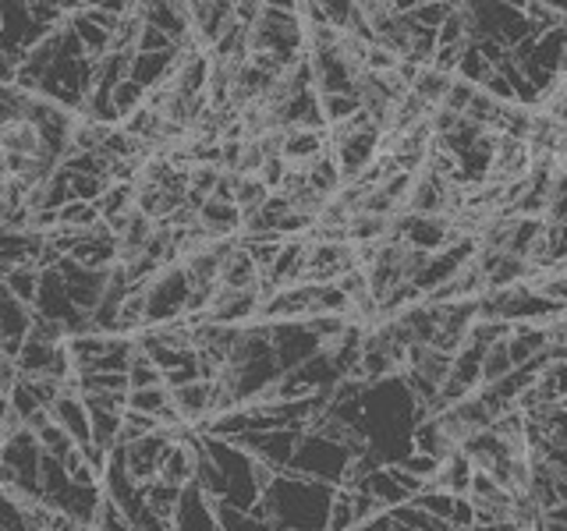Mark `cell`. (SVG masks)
<instances>
[{
    "mask_svg": "<svg viewBox=\"0 0 567 531\" xmlns=\"http://www.w3.org/2000/svg\"><path fill=\"white\" fill-rule=\"evenodd\" d=\"M142 14V25H150L156 32H164L174 46H182L188 35H192V14L188 4H138Z\"/></svg>",
    "mask_w": 567,
    "mask_h": 531,
    "instance_id": "10",
    "label": "cell"
},
{
    "mask_svg": "<svg viewBox=\"0 0 567 531\" xmlns=\"http://www.w3.org/2000/svg\"><path fill=\"white\" fill-rule=\"evenodd\" d=\"M0 283L18 298V301H25V305L32 309V301H35V288H40V270H14V273H4L0 277Z\"/></svg>",
    "mask_w": 567,
    "mask_h": 531,
    "instance_id": "18",
    "label": "cell"
},
{
    "mask_svg": "<svg viewBox=\"0 0 567 531\" xmlns=\"http://www.w3.org/2000/svg\"><path fill=\"white\" fill-rule=\"evenodd\" d=\"M195 454H199V439L192 442H171V450L159 460V471L156 478L164 486H174V489H188L195 482Z\"/></svg>",
    "mask_w": 567,
    "mask_h": 531,
    "instance_id": "12",
    "label": "cell"
},
{
    "mask_svg": "<svg viewBox=\"0 0 567 531\" xmlns=\"http://www.w3.org/2000/svg\"><path fill=\"white\" fill-rule=\"evenodd\" d=\"M124 376H128V389H146V386H159V383H164L159 368L146 358V354H135Z\"/></svg>",
    "mask_w": 567,
    "mask_h": 531,
    "instance_id": "20",
    "label": "cell"
},
{
    "mask_svg": "<svg viewBox=\"0 0 567 531\" xmlns=\"http://www.w3.org/2000/svg\"><path fill=\"white\" fill-rule=\"evenodd\" d=\"M195 223H199L213 241H238L245 227L235 202L220 199V195H209L206 202L195 206Z\"/></svg>",
    "mask_w": 567,
    "mask_h": 531,
    "instance_id": "7",
    "label": "cell"
},
{
    "mask_svg": "<svg viewBox=\"0 0 567 531\" xmlns=\"http://www.w3.org/2000/svg\"><path fill=\"white\" fill-rule=\"evenodd\" d=\"M53 29H43L32 18L29 4H0V53L18 67L25 53L40 46Z\"/></svg>",
    "mask_w": 567,
    "mask_h": 531,
    "instance_id": "3",
    "label": "cell"
},
{
    "mask_svg": "<svg viewBox=\"0 0 567 531\" xmlns=\"http://www.w3.org/2000/svg\"><path fill=\"white\" fill-rule=\"evenodd\" d=\"M333 500V486L309 482V478L284 471L277 475L259 503L248 510L274 531H327V513Z\"/></svg>",
    "mask_w": 567,
    "mask_h": 531,
    "instance_id": "1",
    "label": "cell"
},
{
    "mask_svg": "<svg viewBox=\"0 0 567 531\" xmlns=\"http://www.w3.org/2000/svg\"><path fill=\"white\" fill-rule=\"evenodd\" d=\"M182 492H185V489L164 486L159 478H153V482L142 486V503H146V510L153 513L156 521L171 524V521H174V513H177V503H182Z\"/></svg>",
    "mask_w": 567,
    "mask_h": 531,
    "instance_id": "14",
    "label": "cell"
},
{
    "mask_svg": "<svg viewBox=\"0 0 567 531\" xmlns=\"http://www.w3.org/2000/svg\"><path fill=\"white\" fill-rule=\"evenodd\" d=\"M50 421L58 425V429L75 442V447H89V412L82 397L75 394V389H64V394L50 404Z\"/></svg>",
    "mask_w": 567,
    "mask_h": 531,
    "instance_id": "11",
    "label": "cell"
},
{
    "mask_svg": "<svg viewBox=\"0 0 567 531\" xmlns=\"http://www.w3.org/2000/svg\"><path fill=\"white\" fill-rule=\"evenodd\" d=\"M298 439L301 433H291V429H270V433H241L235 439V447H241L252 460H259L262 468H270L274 475H284L291 468V457L298 450Z\"/></svg>",
    "mask_w": 567,
    "mask_h": 531,
    "instance_id": "4",
    "label": "cell"
},
{
    "mask_svg": "<svg viewBox=\"0 0 567 531\" xmlns=\"http://www.w3.org/2000/svg\"><path fill=\"white\" fill-rule=\"evenodd\" d=\"M29 330H32V309L0 283V351L14 358L18 347L25 344Z\"/></svg>",
    "mask_w": 567,
    "mask_h": 531,
    "instance_id": "8",
    "label": "cell"
},
{
    "mask_svg": "<svg viewBox=\"0 0 567 531\" xmlns=\"http://www.w3.org/2000/svg\"><path fill=\"white\" fill-rule=\"evenodd\" d=\"M262 270L252 262V256L238 248V241L227 248V256L220 259V288L227 291H256L259 294Z\"/></svg>",
    "mask_w": 567,
    "mask_h": 531,
    "instance_id": "13",
    "label": "cell"
},
{
    "mask_svg": "<svg viewBox=\"0 0 567 531\" xmlns=\"http://www.w3.org/2000/svg\"><path fill=\"white\" fill-rule=\"evenodd\" d=\"M451 85H454V75H443L436 67H422L419 79L412 82V96L422 100L430 111H436V106H443V100H447Z\"/></svg>",
    "mask_w": 567,
    "mask_h": 531,
    "instance_id": "15",
    "label": "cell"
},
{
    "mask_svg": "<svg viewBox=\"0 0 567 531\" xmlns=\"http://www.w3.org/2000/svg\"><path fill=\"white\" fill-rule=\"evenodd\" d=\"M171 531H224L220 518H217V503L206 500L195 486H188L182 492V503H177Z\"/></svg>",
    "mask_w": 567,
    "mask_h": 531,
    "instance_id": "9",
    "label": "cell"
},
{
    "mask_svg": "<svg viewBox=\"0 0 567 531\" xmlns=\"http://www.w3.org/2000/svg\"><path fill=\"white\" fill-rule=\"evenodd\" d=\"M270 347H274V358H277L284 376L323 351V344H319V336L312 333L309 323H277V326H270Z\"/></svg>",
    "mask_w": 567,
    "mask_h": 531,
    "instance_id": "5",
    "label": "cell"
},
{
    "mask_svg": "<svg viewBox=\"0 0 567 531\" xmlns=\"http://www.w3.org/2000/svg\"><path fill=\"white\" fill-rule=\"evenodd\" d=\"M217 518H220L224 531H274L266 521H259L256 513H245V510H235V507H220L217 503Z\"/></svg>",
    "mask_w": 567,
    "mask_h": 531,
    "instance_id": "19",
    "label": "cell"
},
{
    "mask_svg": "<svg viewBox=\"0 0 567 531\" xmlns=\"http://www.w3.org/2000/svg\"><path fill=\"white\" fill-rule=\"evenodd\" d=\"M171 442H174L171 429H156V433L142 436L135 442H124V447H117L124 471H128L138 486L153 482L156 471H159V460H164V454L171 450Z\"/></svg>",
    "mask_w": 567,
    "mask_h": 531,
    "instance_id": "6",
    "label": "cell"
},
{
    "mask_svg": "<svg viewBox=\"0 0 567 531\" xmlns=\"http://www.w3.org/2000/svg\"><path fill=\"white\" fill-rule=\"evenodd\" d=\"M142 103H146V88L135 85L132 79H124V82L114 88V93H111V106H114L117 121H128Z\"/></svg>",
    "mask_w": 567,
    "mask_h": 531,
    "instance_id": "17",
    "label": "cell"
},
{
    "mask_svg": "<svg viewBox=\"0 0 567 531\" xmlns=\"http://www.w3.org/2000/svg\"><path fill=\"white\" fill-rule=\"evenodd\" d=\"M142 298H146V326H167L185 319L188 301H192V283L182 262L156 270L146 283H142Z\"/></svg>",
    "mask_w": 567,
    "mask_h": 531,
    "instance_id": "2",
    "label": "cell"
},
{
    "mask_svg": "<svg viewBox=\"0 0 567 531\" xmlns=\"http://www.w3.org/2000/svg\"><path fill=\"white\" fill-rule=\"evenodd\" d=\"M22 429V421H18L14 415H11V407H8V394L0 389V442H4L11 433H18Z\"/></svg>",
    "mask_w": 567,
    "mask_h": 531,
    "instance_id": "21",
    "label": "cell"
},
{
    "mask_svg": "<svg viewBox=\"0 0 567 531\" xmlns=\"http://www.w3.org/2000/svg\"><path fill=\"white\" fill-rule=\"evenodd\" d=\"M100 223V209L93 202H64L58 209V227L61 230H75V235H82V230L96 227Z\"/></svg>",
    "mask_w": 567,
    "mask_h": 531,
    "instance_id": "16",
    "label": "cell"
}]
</instances>
